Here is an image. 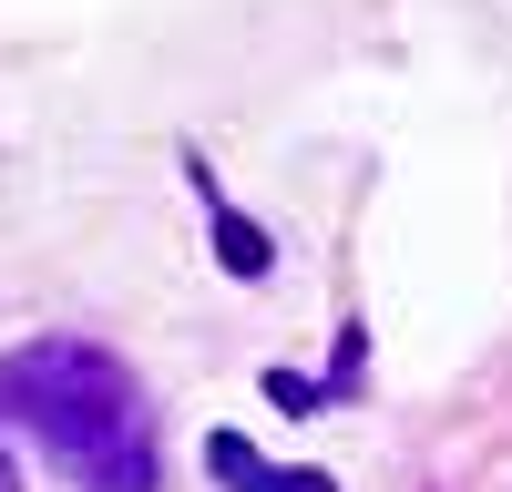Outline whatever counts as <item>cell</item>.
Listing matches in <instances>:
<instances>
[{
	"mask_svg": "<svg viewBox=\"0 0 512 492\" xmlns=\"http://www.w3.org/2000/svg\"><path fill=\"white\" fill-rule=\"evenodd\" d=\"M0 492H21V472H11V451H0Z\"/></svg>",
	"mask_w": 512,
	"mask_h": 492,
	"instance_id": "obj_4",
	"label": "cell"
},
{
	"mask_svg": "<svg viewBox=\"0 0 512 492\" xmlns=\"http://www.w3.org/2000/svg\"><path fill=\"white\" fill-rule=\"evenodd\" d=\"M195 195L216 205V267H226V277H267V267H277V246H267V226H246L236 205L216 195V175H205V164H195Z\"/></svg>",
	"mask_w": 512,
	"mask_h": 492,
	"instance_id": "obj_3",
	"label": "cell"
},
{
	"mask_svg": "<svg viewBox=\"0 0 512 492\" xmlns=\"http://www.w3.org/2000/svg\"><path fill=\"white\" fill-rule=\"evenodd\" d=\"M205 472H216L226 492H338V482L308 472V462H267L246 431H205Z\"/></svg>",
	"mask_w": 512,
	"mask_h": 492,
	"instance_id": "obj_2",
	"label": "cell"
},
{
	"mask_svg": "<svg viewBox=\"0 0 512 492\" xmlns=\"http://www.w3.org/2000/svg\"><path fill=\"white\" fill-rule=\"evenodd\" d=\"M0 421H21L82 492H154V410L144 380L93 339H31L0 359Z\"/></svg>",
	"mask_w": 512,
	"mask_h": 492,
	"instance_id": "obj_1",
	"label": "cell"
}]
</instances>
